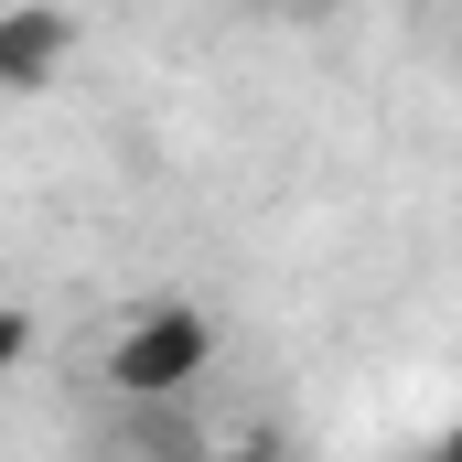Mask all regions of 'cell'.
<instances>
[{
	"instance_id": "1",
	"label": "cell",
	"mask_w": 462,
	"mask_h": 462,
	"mask_svg": "<svg viewBox=\"0 0 462 462\" xmlns=\"http://www.w3.org/2000/svg\"><path fill=\"white\" fill-rule=\"evenodd\" d=\"M205 365H216V312H194V301H140L108 334V365H97V376H108L118 398H183Z\"/></svg>"
},
{
	"instance_id": "2",
	"label": "cell",
	"mask_w": 462,
	"mask_h": 462,
	"mask_svg": "<svg viewBox=\"0 0 462 462\" xmlns=\"http://www.w3.org/2000/svg\"><path fill=\"white\" fill-rule=\"evenodd\" d=\"M76 43H87V22H76L65 0H0V97H43V87H65Z\"/></svg>"
},
{
	"instance_id": "3",
	"label": "cell",
	"mask_w": 462,
	"mask_h": 462,
	"mask_svg": "<svg viewBox=\"0 0 462 462\" xmlns=\"http://www.w3.org/2000/svg\"><path fill=\"white\" fill-rule=\"evenodd\" d=\"M118 452H205V430L183 420V398H129V420H118Z\"/></svg>"
},
{
	"instance_id": "4",
	"label": "cell",
	"mask_w": 462,
	"mask_h": 462,
	"mask_svg": "<svg viewBox=\"0 0 462 462\" xmlns=\"http://www.w3.org/2000/svg\"><path fill=\"white\" fill-rule=\"evenodd\" d=\"M22 355H32V312L0 301V376H22Z\"/></svg>"
},
{
	"instance_id": "5",
	"label": "cell",
	"mask_w": 462,
	"mask_h": 462,
	"mask_svg": "<svg viewBox=\"0 0 462 462\" xmlns=\"http://www.w3.org/2000/svg\"><path fill=\"white\" fill-rule=\"evenodd\" d=\"M291 11H334V0H291Z\"/></svg>"
}]
</instances>
